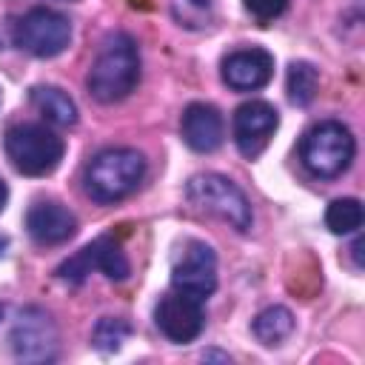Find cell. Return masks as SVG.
<instances>
[{"label": "cell", "mask_w": 365, "mask_h": 365, "mask_svg": "<svg viewBox=\"0 0 365 365\" xmlns=\"http://www.w3.org/2000/svg\"><path fill=\"white\" fill-rule=\"evenodd\" d=\"M140 83V48L137 40L125 31L106 37L97 60L88 68L86 86L97 103H120Z\"/></svg>", "instance_id": "1"}, {"label": "cell", "mask_w": 365, "mask_h": 365, "mask_svg": "<svg viewBox=\"0 0 365 365\" xmlns=\"http://www.w3.org/2000/svg\"><path fill=\"white\" fill-rule=\"evenodd\" d=\"M143 177H145V157L137 148H123V145L103 148L88 160L83 171V188L94 202L111 205L134 194Z\"/></svg>", "instance_id": "2"}, {"label": "cell", "mask_w": 365, "mask_h": 365, "mask_svg": "<svg viewBox=\"0 0 365 365\" xmlns=\"http://www.w3.org/2000/svg\"><path fill=\"white\" fill-rule=\"evenodd\" d=\"M356 154V140L348 125L336 120H322L311 125L299 140V160L308 174L331 180L348 171Z\"/></svg>", "instance_id": "3"}, {"label": "cell", "mask_w": 365, "mask_h": 365, "mask_svg": "<svg viewBox=\"0 0 365 365\" xmlns=\"http://www.w3.org/2000/svg\"><path fill=\"white\" fill-rule=\"evenodd\" d=\"M3 148L20 174L46 177L60 165L66 143H63V137H57L51 128L40 125V123H20L6 131Z\"/></svg>", "instance_id": "4"}, {"label": "cell", "mask_w": 365, "mask_h": 365, "mask_svg": "<svg viewBox=\"0 0 365 365\" xmlns=\"http://www.w3.org/2000/svg\"><path fill=\"white\" fill-rule=\"evenodd\" d=\"M185 197H188L191 205H197L200 211H208V214L225 220L240 234H245L251 228V222H254L248 197L242 194V188L237 182H231L222 174L205 171V174L191 177L185 182Z\"/></svg>", "instance_id": "5"}, {"label": "cell", "mask_w": 365, "mask_h": 365, "mask_svg": "<svg viewBox=\"0 0 365 365\" xmlns=\"http://www.w3.org/2000/svg\"><path fill=\"white\" fill-rule=\"evenodd\" d=\"M14 43L40 60L57 57L71 43V23L63 11L37 6L14 23Z\"/></svg>", "instance_id": "6"}, {"label": "cell", "mask_w": 365, "mask_h": 365, "mask_svg": "<svg viewBox=\"0 0 365 365\" xmlns=\"http://www.w3.org/2000/svg\"><path fill=\"white\" fill-rule=\"evenodd\" d=\"M9 345H11L14 359L20 362H51L57 356L54 319L37 305L23 308L11 322Z\"/></svg>", "instance_id": "7"}, {"label": "cell", "mask_w": 365, "mask_h": 365, "mask_svg": "<svg viewBox=\"0 0 365 365\" xmlns=\"http://www.w3.org/2000/svg\"><path fill=\"white\" fill-rule=\"evenodd\" d=\"M91 271H103L108 279H125L128 277V259L120 248V242L111 237V234H103L97 240H91L83 251H77L74 257H68L60 268H57V277L68 285H80Z\"/></svg>", "instance_id": "8"}, {"label": "cell", "mask_w": 365, "mask_h": 365, "mask_svg": "<svg viewBox=\"0 0 365 365\" xmlns=\"http://www.w3.org/2000/svg\"><path fill=\"white\" fill-rule=\"evenodd\" d=\"M171 288L205 302L217 288V254L208 242L191 240L171 271Z\"/></svg>", "instance_id": "9"}, {"label": "cell", "mask_w": 365, "mask_h": 365, "mask_svg": "<svg viewBox=\"0 0 365 365\" xmlns=\"http://www.w3.org/2000/svg\"><path fill=\"white\" fill-rule=\"evenodd\" d=\"M154 322H157V328L165 339H171L177 345L194 342L202 334V325H205L202 302L182 294V291H171L157 302Z\"/></svg>", "instance_id": "10"}, {"label": "cell", "mask_w": 365, "mask_h": 365, "mask_svg": "<svg viewBox=\"0 0 365 365\" xmlns=\"http://www.w3.org/2000/svg\"><path fill=\"white\" fill-rule=\"evenodd\" d=\"M279 125V114L265 100H248L234 111V143L242 157L254 160L265 151L274 131Z\"/></svg>", "instance_id": "11"}, {"label": "cell", "mask_w": 365, "mask_h": 365, "mask_svg": "<svg viewBox=\"0 0 365 365\" xmlns=\"http://www.w3.org/2000/svg\"><path fill=\"white\" fill-rule=\"evenodd\" d=\"M271 74H274V57L259 46L231 51L222 60V80L234 91H257L268 86Z\"/></svg>", "instance_id": "12"}, {"label": "cell", "mask_w": 365, "mask_h": 365, "mask_svg": "<svg viewBox=\"0 0 365 365\" xmlns=\"http://www.w3.org/2000/svg\"><path fill=\"white\" fill-rule=\"evenodd\" d=\"M180 131L191 151L211 154L222 145V137H225L222 114L211 103H188L180 120Z\"/></svg>", "instance_id": "13"}, {"label": "cell", "mask_w": 365, "mask_h": 365, "mask_svg": "<svg viewBox=\"0 0 365 365\" xmlns=\"http://www.w3.org/2000/svg\"><path fill=\"white\" fill-rule=\"evenodd\" d=\"M26 228L29 237L40 245H60L74 237L77 231V217L60 205V202H34L26 214Z\"/></svg>", "instance_id": "14"}, {"label": "cell", "mask_w": 365, "mask_h": 365, "mask_svg": "<svg viewBox=\"0 0 365 365\" xmlns=\"http://www.w3.org/2000/svg\"><path fill=\"white\" fill-rule=\"evenodd\" d=\"M31 106L51 123V125H74L77 123V106L74 100L57 88V86H34L31 88Z\"/></svg>", "instance_id": "15"}, {"label": "cell", "mask_w": 365, "mask_h": 365, "mask_svg": "<svg viewBox=\"0 0 365 365\" xmlns=\"http://www.w3.org/2000/svg\"><path fill=\"white\" fill-rule=\"evenodd\" d=\"M251 334H254L262 345L274 348V345H279L282 339H288V336L294 334V314H291L285 305H268L265 311H259V314L254 317Z\"/></svg>", "instance_id": "16"}, {"label": "cell", "mask_w": 365, "mask_h": 365, "mask_svg": "<svg viewBox=\"0 0 365 365\" xmlns=\"http://www.w3.org/2000/svg\"><path fill=\"white\" fill-rule=\"evenodd\" d=\"M317 88H319V71L305 60H294L288 66V100L294 106H311Z\"/></svg>", "instance_id": "17"}, {"label": "cell", "mask_w": 365, "mask_h": 365, "mask_svg": "<svg viewBox=\"0 0 365 365\" xmlns=\"http://www.w3.org/2000/svg\"><path fill=\"white\" fill-rule=\"evenodd\" d=\"M325 225L331 234H356L362 228V202L356 197H339L325 208Z\"/></svg>", "instance_id": "18"}, {"label": "cell", "mask_w": 365, "mask_h": 365, "mask_svg": "<svg viewBox=\"0 0 365 365\" xmlns=\"http://www.w3.org/2000/svg\"><path fill=\"white\" fill-rule=\"evenodd\" d=\"M128 334H131L128 319H123V317H103V319H97V325L91 331V345L97 351H103V354H114V351L123 348Z\"/></svg>", "instance_id": "19"}, {"label": "cell", "mask_w": 365, "mask_h": 365, "mask_svg": "<svg viewBox=\"0 0 365 365\" xmlns=\"http://www.w3.org/2000/svg\"><path fill=\"white\" fill-rule=\"evenodd\" d=\"M171 17L182 29H205L214 17V9H211V0H174Z\"/></svg>", "instance_id": "20"}, {"label": "cell", "mask_w": 365, "mask_h": 365, "mask_svg": "<svg viewBox=\"0 0 365 365\" xmlns=\"http://www.w3.org/2000/svg\"><path fill=\"white\" fill-rule=\"evenodd\" d=\"M242 6L251 17H257L259 23H268L288 9V0H242Z\"/></svg>", "instance_id": "21"}, {"label": "cell", "mask_w": 365, "mask_h": 365, "mask_svg": "<svg viewBox=\"0 0 365 365\" xmlns=\"http://www.w3.org/2000/svg\"><path fill=\"white\" fill-rule=\"evenodd\" d=\"M6 200H9V188H6V182L0 180V211L6 208Z\"/></svg>", "instance_id": "22"}, {"label": "cell", "mask_w": 365, "mask_h": 365, "mask_svg": "<svg viewBox=\"0 0 365 365\" xmlns=\"http://www.w3.org/2000/svg\"><path fill=\"white\" fill-rule=\"evenodd\" d=\"M6 248H9V237H6V234H0V257L6 254Z\"/></svg>", "instance_id": "23"}, {"label": "cell", "mask_w": 365, "mask_h": 365, "mask_svg": "<svg viewBox=\"0 0 365 365\" xmlns=\"http://www.w3.org/2000/svg\"><path fill=\"white\" fill-rule=\"evenodd\" d=\"M131 6H140V9H148L151 3H148V0H131Z\"/></svg>", "instance_id": "24"}, {"label": "cell", "mask_w": 365, "mask_h": 365, "mask_svg": "<svg viewBox=\"0 0 365 365\" xmlns=\"http://www.w3.org/2000/svg\"><path fill=\"white\" fill-rule=\"evenodd\" d=\"M0 317H3V305H0Z\"/></svg>", "instance_id": "25"}]
</instances>
